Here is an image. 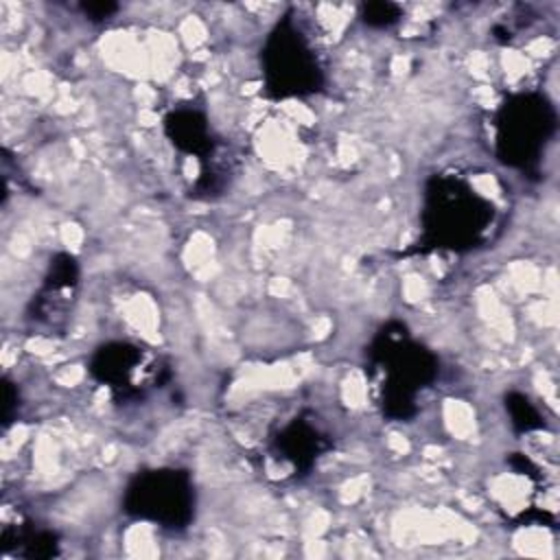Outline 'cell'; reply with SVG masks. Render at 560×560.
Segmentation results:
<instances>
[{"instance_id":"6da1fadb","label":"cell","mask_w":560,"mask_h":560,"mask_svg":"<svg viewBox=\"0 0 560 560\" xmlns=\"http://www.w3.org/2000/svg\"><path fill=\"white\" fill-rule=\"evenodd\" d=\"M494 221V203L470 182L459 175L435 173L424 186L422 234L411 252H470L490 236Z\"/></svg>"},{"instance_id":"7a4b0ae2","label":"cell","mask_w":560,"mask_h":560,"mask_svg":"<svg viewBox=\"0 0 560 560\" xmlns=\"http://www.w3.org/2000/svg\"><path fill=\"white\" fill-rule=\"evenodd\" d=\"M368 374H378V402L387 418L416 416V396L438 376V357L413 341L400 322L385 324L368 346Z\"/></svg>"},{"instance_id":"3957f363","label":"cell","mask_w":560,"mask_h":560,"mask_svg":"<svg viewBox=\"0 0 560 560\" xmlns=\"http://www.w3.org/2000/svg\"><path fill=\"white\" fill-rule=\"evenodd\" d=\"M558 129V114L540 92L508 96L494 116V153L501 164L536 173L545 147Z\"/></svg>"},{"instance_id":"277c9868","label":"cell","mask_w":560,"mask_h":560,"mask_svg":"<svg viewBox=\"0 0 560 560\" xmlns=\"http://www.w3.org/2000/svg\"><path fill=\"white\" fill-rule=\"evenodd\" d=\"M260 68L265 94L273 101L311 96L324 85L319 59L291 13L267 35L260 48Z\"/></svg>"},{"instance_id":"5b68a950","label":"cell","mask_w":560,"mask_h":560,"mask_svg":"<svg viewBox=\"0 0 560 560\" xmlns=\"http://www.w3.org/2000/svg\"><path fill=\"white\" fill-rule=\"evenodd\" d=\"M122 510L138 521L164 529H186L195 518V486L186 470L153 468L133 475L122 497Z\"/></svg>"},{"instance_id":"8992f818","label":"cell","mask_w":560,"mask_h":560,"mask_svg":"<svg viewBox=\"0 0 560 560\" xmlns=\"http://www.w3.org/2000/svg\"><path fill=\"white\" fill-rule=\"evenodd\" d=\"M90 376L107 385L116 400H138L153 387H162L168 378V368L147 350L127 343L109 341L96 348L88 363Z\"/></svg>"},{"instance_id":"52a82bcc","label":"cell","mask_w":560,"mask_h":560,"mask_svg":"<svg viewBox=\"0 0 560 560\" xmlns=\"http://www.w3.org/2000/svg\"><path fill=\"white\" fill-rule=\"evenodd\" d=\"M79 282V262L74 256L61 252L50 260L46 280L39 293L33 298L28 317L37 324L55 326L59 317L68 315L72 293Z\"/></svg>"},{"instance_id":"ba28073f","label":"cell","mask_w":560,"mask_h":560,"mask_svg":"<svg viewBox=\"0 0 560 560\" xmlns=\"http://www.w3.org/2000/svg\"><path fill=\"white\" fill-rule=\"evenodd\" d=\"M164 133L177 151L186 155H195L201 162V166L219 158L221 142L212 136L210 122L206 114L199 109L179 107L166 114Z\"/></svg>"},{"instance_id":"9c48e42d","label":"cell","mask_w":560,"mask_h":560,"mask_svg":"<svg viewBox=\"0 0 560 560\" xmlns=\"http://www.w3.org/2000/svg\"><path fill=\"white\" fill-rule=\"evenodd\" d=\"M328 448V440L304 418L291 420L273 438V453L291 464L295 475H304L313 462Z\"/></svg>"},{"instance_id":"30bf717a","label":"cell","mask_w":560,"mask_h":560,"mask_svg":"<svg viewBox=\"0 0 560 560\" xmlns=\"http://www.w3.org/2000/svg\"><path fill=\"white\" fill-rule=\"evenodd\" d=\"M2 547L7 553H18L24 558H52L59 551L57 536L48 529H35L33 525H4Z\"/></svg>"},{"instance_id":"8fae6325","label":"cell","mask_w":560,"mask_h":560,"mask_svg":"<svg viewBox=\"0 0 560 560\" xmlns=\"http://www.w3.org/2000/svg\"><path fill=\"white\" fill-rule=\"evenodd\" d=\"M505 409L510 413V422L518 433H529L545 429V420L534 407V402L521 394V392H510L505 394Z\"/></svg>"},{"instance_id":"7c38bea8","label":"cell","mask_w":560,"mask_h":560,"mask_svg":"<svg viewBox=\"0 0 560 560\" xmlns=\"http://www.w3.org/2000/svg\"><path fill=\"white\" fill-rule=\"evenodd\" d=\"M361 20H363L368 26L385 28V26H392L394 22L400 20V7H398L396 2H387V0L363 2V7H361Z\"/></svg>"},{"instance_id":"4fadbf2b","label":"cell","mask_w":560,"mask_h":560,"mask_svg":"<svg viewBox=\"0 0 560 560\" xmlns=\"http://www.w3.org/2000/svg\"><path fill=\"white\" fill-rule=\"evenodd\" d=\"M81 11L85 18L101 22V20H107L112 13H116L118 4L116 2H81Z\"/></svg>"},{"instance_id":"5bb4252c","label":"cell","mask_w":560,"mask_h":560,"mask_svg":"<svg viewBox=\"0 0 560 560\" xmlns=\"http://www.w3.org/2000/svg\"><path fill=\"white\" fill-rule=\"evenodd\" d=\"M4 398H7V402H4V424H9L11 422V407L18 402V398L13 396V385L9 381L4 383Z\"/></svg>"}]
</instances>
